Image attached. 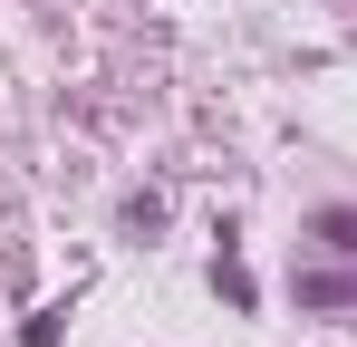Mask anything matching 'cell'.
I'll return each mask as SVG.
<instances>
[{
  "label": "cell",
  "instance_id": "6da1fadb",
  "mask_svg": "<svg viewBox=\"0 0 357 347\" xmlns=\"http://www.w3.org/2000/svg\"><path fill=\"white\" fill-rule=\"evenodd\" d=\"M319 231H328L338 251H357V213H328V222H319Z\"/></svg>",
  "mask_w": 357,
  "mask_h": 347
}]
</instances>
